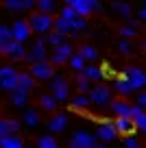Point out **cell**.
<instances>
[{
    "instance_id": "1",
    "label": "cell",
    "mask_w": 146,
    "mask_h": 148,
    "mask_svg": "<svg viewBox=\"0 0 146 148\" xmlns=\"http://www.w3.org/2000/svg\"><path fill=\"white\" fill-rule=\"evenodd\" d=\"M28 24H31L33 33H37V35H48V33L55 28V20L50 18V13H41V11L31 13Z\"/></svg>"
},
{
    "instance_id": "2",
    "label": "cell",
    "mask_w": 146,
    "mask_h": 148,
    "mask_svg": "<svg viewBox=\"0 0 146 148\" xmlns=\"http://www.w3.org/2000/svg\"><path fill=\"white\" fill-rule=\"evenodd\" d=\"M18 70L13 65H0V89L13 92L18 87Z\"/></svg>"
},
{
    "instance_id": "3",
    "label": "cell",
    "mask_w": 146,
    "mask_h": 148,
    "mask_svg": "<svg viewBox=\"0 0 146 148\" xmlns=\"http://www.w3.org/2000/svg\"><path fill=\"white\" fill-rule=\"evenodd\" d=\"M50 92H52V96L57 98L59 102H65V100H70V87H68V79L65 76H52L50 79Z\"/></svg>"
},
{
    "instance_id": "4",
    "label": "cell",
    "mask_w": 146,
    "mask_h": 148,
    "mask_svg": "<svg viewBox=\"0 0 146 148\" xmlns=\"http://www.w3.org/2000/svg\"><path fill=\"white\" fill-rule=\"evenodd\" d=\"M46 44H48V39H44V35H41L39 39L33 44V48L28 50V55H26V61H28V63L48 61V50H46Z\"/></svg>"
},
{
    "instance_id": "5",
    "label": "cell",
    "mask_w": 146,
    "mask_h": 148,
    "mask_svg": "<svg viewBox=\"0 0 146 148\" xmlns=\"http://www.w3.org/2000/svg\"><path fill=\"white\" fill-rule=\"evenodd\" d=\"M28 72L35 76L37 81H48L55 76V63L52 61H39V63H31Z\"/></svg>"
},
{
    "instance_id": "6",
    "label": "cell",
    "mask_w": 146,
    "mask_h": 148,
    "mask_svg": "<svg viewBox=\"0 0 146 148\" xmlns=\"http://www.w3.org/2000/svg\"><path fill=\"white\" fill-rule=\"evenodd\" d=\"M98 144V135L87 133V131H76L70 137V146H79V148H94Z\"/></svg>"
},
{
    "instance_id": "7",
    "label": "cell",
    "mask_w": 146,
    "mask_h": 148,
    "mask_svg": "<svg viewBox=\"0 0 146 148\" xmlns=\"http://www.w3.org/2000/svg\"><path fill=\"white\" fill-rule=\"evenodd\" d=\"M87 94H90L92 102H94V105H98V107L111 105V89L107 87V85H96V87H92Z\"/></svg>"
},
{
    "instance_id": "8",
    "label": "cell",
    "mask_w": 146,
    "mask_h": 148,
    "mask_svg": "<svg viewBox=\"0 0 146 148\" xmlns=\"http://www.w3.org/2000/svg\"><path fill=\"white\" fill-rule=\"evenodd\" d=\"M11 31H13V39L15 42H28V37L33 35V28L31 24H28V20H15L13 24H11Z\"/></svg>"
},
{
    "instance_id": "9",
    "label": "cell",
    "mask_w": 146,
    "mask_h": 148,
    "mask_svg": "<svg viewBox=\"0 0 146 148\" xmlns=\"http://www.w3.org/2000/svg\"><path fill=\"white\" fill-rule=\"evenodd\" d=\"M96 135H98V139H103L105 144H109V142H114L120 133H118V129H116V124H114L111 120H101Z\"/></svg>"
},
{
    "instance_id": "10",
    "label": "cell",
    "mask_w": 146,
    "mask_h": 148,
    "mask_svg": "<svg viewBox=\"0 0 146 148\" xmlns=\"http://www.w3.org/2000/svg\"><path fill=\"white\" fill-rule=\"evenodd\" d=\"M72 55H74V52H72V46H70L68 42H63L61 46H55V52L50 55V61H52L55 65H61V63H68Z\"/></svg>"
},
{
    "instance_id": "11",
    "label": "cell",
    "mask_w": 146,
    "mask_h": 148,
    "mask_svg": "<svg viewBox=\"0 0 146 148\" xmlns=\"http://www.w3.org/2000/svg\"><path fill=\"white\" fill-rule=\"evenodd\" d=\"M48 131H50L52 135H57V133H63L65 131V126H68V113H52L50 116V120H48Z\"/></svg>"
},
{
    "instance_id": "12",
    "label": "cell",
    "mask_w": 146,
    "mask_h": 148,
    "mask_svg": "<svg viewBox=\"0 0 146 148\" xmlns=\"http://www.w3.org/2000/svg\"><path fill=\"white\" fill-rule=\"evenodd\" d=\"M124 76L131 81V85L135 89L146 87V72H144V70H140V68H127V70H124Z\"/></svg>"
},
{
    "instance_id": "13",
    "label": "cell",
    "mask_w": 146,
    "mask_h": 148,
    "mask_svg": "<svg viewBox=\"0 0 146 148\" xmlns=\"http://www.w3.org/2000/svg\"><path fill=\"white\" fill-rule=\"evenodd\" d=\"M26 55H28V50H26V44L24 42H11V46H9V59L11 61H15V63H18V61H26Z\"/></svg>"
},
{
    "instance_id": "14",
    "label": "cell",
    "mask_w": 146,
    "mask_h": 148,
    "mask_svg": "<svg viewBox=\"0 0 146 148\" xmlns=\"http://www.w3.org/2000/svg\"><path fill=\"white\" fill-rule=\"evenodd\" d=\"M13 42V31L7 24H0V55H9V46Z\"/></svg>"
},
{
    "instance_id": "15",
    "label": "cell",
    "mask_w": 146,
    "mask_h": 148,
    "mask_svg": "<svg viewBox=\"0 0 146 148\" xmlns=\"http://www.w3.org/2000/svg\"><path fill=\"white\" fill-rule=\"evenodd\" d=\"M109 109H111V113H114L116 118H131L133 105H129L127 100H111Z\"/></svg>"
},
{
    "instance_id": "16",
    "label": "cell",
    "mask_w": 146,
    "mask_h": 148,
    "mask_svg": "<svg viewBox=\"0 0 146 148\" xmlns=\"http://www.w3.org/2000/svg\"><path fill=\"white\" fill-rule=\"evenodd\" d=\"M22 122L28 126V129H35V126H39L41 122V116H39V111L35 109V107H26L22 113Z\"/></svg>"
},
{
    "instance_id": "17",
    "label": "cell",
    "mask_w": 146,
    "mask_h": 148,
    "mask_svg": "<svg viewBox=\"0 0 146 148\" xmlns=\"http://www.w3.org/2000/svg\"><path fill=\"white\" fill-rule=\"evenodd\" d=\"M114 124H116V129H118V133L124 135V137H127V135H133V131H137L133 118H116Z\"/></svg>"
},
{
    "instance_id": "18",
    "label": "cell",
    "mask_w": 146,
    "mask_h": 148,
    "mask_svg": "<svg viewBox=\"0 0 146 148\" xmlns=\"http://www.w3.org/2000/svg\"><path fill=\"white\" fill-rule=\"evenodd\" d=\"M20 126H22V122H20V120H13V118H9V120H0V137L15 135V133L20 131Z\"/></svg>"
},
{
    "instance_id": "19",
    "label": "cell",
    "mask_w": 146,
    "mask_h": 148,
    "mask_svg": "<svg viewBox=\"0 0 146 148\" xmlns=\"http://www.w3.org/2000/svg\"><path fill=\"white\" fill-rule=\"evenodd\" d=\"M114 89L120 94V96H129V94H133V92H135V87L131 85V81H129L127 76H124V74L120 76V79H116V81H114Z\"/></svg>"
},
{
    "instance_id": "20",
    "label": "cell",
    "mask_w": 146,
    "mask_h": 148,
    "mask_svg": "<svg viewBox=\"0 0 146 148\" xmlns=\"http://www.w3.org/2000/svg\"><path fill=\"white\" fill-rule=\"evenodd\" d=\"M39 107H41V111L55 113L57 107H59V100H57L52 94H41V96H39Z\"/></svg>"
},
{
    "instance_id": "21",
    "label": "cell",
    "mask_w": 146,
    "mask_h": 148,
    "mask_svg": "<svg viewBox=\"0 0 146 148\" xmlns=\"http://www.w3.org/2000/svg\"><path fill=\"white\" fill-rule=\"evenodd\" d=\"M70 105H72V109H87V107L92 105V98H90V94L76 92L72 98H70Z\"/></svg>"
},
{
    "instance_id": "22",
    "label": "cell",
    "mask_w": 146,
    "mask_h": 148,
    "mask_svg": "<svg viewBox=\"0 0 146 148\" xmlns=\"http://www.w3.org/2000/svg\"><path fill=\"white\" fill-rule=\"evenodd\" d=\"M11 105H15V107H20V109H24V107L28 105V92H26V89L15 87L13 92H11Z\"/></svg>"
},
{
    "instance_id": "23",
    "label": "cell",
    "mask_w": 146,
    "mask_h": 148,
    "mask_svg": "<svg viewBox=\"0 0 146 148\" xmlns=\"http://www.w3.org/2000/svg\"><path fill=\"white\" fill-rule=\"evenodd\" d=\"M35 76H33L31 72H20L18 74V87L20 89H26V92H33V87H35Z\"/></svg>"
},
{
    "instance_id": "24",
    "label": "cell",
    "mask_w": 146,
    "mask_h": 148,
    "mask_svg": "<svg viewBox=\"0 0 146 148\" xmlns=\"http://www.w3.org/2000/svg\"><path fill=\"white\" fill-rule=\"evenodd\" d=\"M65 5H70V7H74V9H76V13L79 15H83V18H85V15H90L92 11V7L87 5V0H63Z\"/></svg>"
},
{
    "instance_id": "25",
    "label": "cell",
    "mask_w": 146,
    "mask_h": 148,
    "mask_svg": "<svg viewBox=\"0 0 146 148\" xmlns=\"http://www.w3.org/2000/svg\"><path fill=\"white\" fill-rule=\"evenodd\" d=\"M83 74H85L90 81H103V79H105V68H98V65H85Z\"/></svg>"
},
{
    "instance_id": "26",
    "label": "cell",
    "mask_w": 146,
    "mask_h": 148,
    "mask_svg": "<svg viewBox=\"0 0 146 148\" xmlns=\"http://www.w3.org/2000/svg\"><path fill=\"white\" fill-rule=\"evenodd\" d=\"M0 148H26V144H24L22 137H18V135H7V137H2V142H0Z\"/></svg>"
},
{
    "instance_id": "27",
    "label": "cell",
    "mask_w": 146,
    "mask_h": 148,
    "mask_svg": "<svg viewBox=\"0 0 146 148\" xmlns=\"http://www.w3.org/2000/svg\"><path fill=\"white\" fill-rule=\"evenodd\" d=\"M90 83H92V81L90 79H87V76H85V74H83V72H76V79H74V85H76V92H83V94H87V92H90Z\"/></svg>"
},
{
    "instance_id": "28",
    "label": "cell",
    "mask_w": 146,
    "mask_h": 148,
    "mask_svg": "<svg viewBox=\"0 0 146 148\" xmlns=\"http://www.w3.org/2000/svg\"><path fill=\"white\" fill-rule=\"evenodd\" d=\"M37 148H59V142L55 139V135H41L37 137Z\"/></svg>"
},
{
    "instance_id": "29",
    "label": "cell",
    "mask_w": 146,
    "mask_h": 148,
    "mask_svg": "<svg viewBox=\"0 0 146 148\" xmlns=\"http://www.w3.org/2000/svg\"><path fill=\"white\" fill-rule=\"evenodd\" d=\"M46 39H48V44H50V46H61V44L65 42V33H61V31H57V28H52V31L46 35Z\"/></svg>"
},
{
    "instance_id": "30",
    "label": "cell",
    "mask_w": 146,
    "mask_h": 148,
    "mask_svg": "<svg viewBox=\"0 0 146 148\" xmlns=\"http://www.w3.org/2000/svg\"><path fill=\"white\" fill-rule=\"evenodd\" d=\"M111 7H114V11L120 13L122 18H131V13H133V9L127 5V2H122V0H114V5H111Z\"/></svg>"
},
{
    "instance_id": "31",
    "label": "cell",
    "mask_w": 146,
    "mask_h": 148,
    "mask_svg": "<svg viewBox=\"0 0 146 148\" xmlns=\"http://www.w3.org/2000/svg\"><path fill=\"white\" fill-rule=\"evenodd\" d=\"M68 63H70V68H72L74 72H83V70H85V59H83V55H81V52L72 55Z\"/></svg>"
},
{
    "instance_id": "32",
    "label": "cell",
    "mask_w": 146,
    "mask_h": 148,
    "mask_svg": "<svg viewBox=\"0 0 146 148\" xmlns=\"http://www.w3.org/2000/svg\"><path fill=\"white\" fill-rule=\"evenodd\" d=\"M79 52L83 55V59H85V61H94V59H98V52H96V48H94V46H87V44L79 48Z\"/></svg>"
},
{
    "instance_id": "33",
    "label": "cell",
    "mask_w": 146,
    "mask_h": 148,
    "mask_svg": "<svg viewBox=\"0 0 146 148\" xmlns=\"http://www.w3.org/2000/svg\"><path fill=\"white\" fill-rule=\"evenodd\" d=\"M55 28H57V31H61V33H74L72 31V22L65 20V18H61V15L55 20Z\"/></svg>"
},
{
    "instance_id": "34",
    "label": "cell",
    "mask_w": 146,
    "mask_h": 148,
    "mask_svg": "<svg viewBox=\"0 0 146 148\" xmlns=\"http://www.w3.org/2000/svg\"><path fill=\"white\" fill-rule=\"evenodd\" d=\"M37 9L41 13H52L55 11V0H37Z\"/></svg>"
},
{
    "instance_id": "35",
    "label": "cell",
    "mask_w": 146,
    "mask_h": 148,
    "mask_svg": "<svg viewBox=\"0 0 146 148\" xmlns=\"http://www.w3.org/2000/svg\"><path fill=\"white\" fill-rule=\"evenodd\" d=\"M5 7L9 11H24V0H5Z\"/></svg>"
},
{
    "instance_id": "36",
    "label": "cell",
    "mask_w": 146,
    "mask_h": 148,
    "mask_svg": "<svg viewBox=\"0 0 146 148\" xmlns=\"http://www.w3.org/2000/svg\"><path fill=\"white\" fill-rule=\"evenodd\" d=\"M72 22V31L76 33V31H85V26H87V22H85V18L83 15H76L74 20H70Z\"/></svg>"
},
{
    "instance_id": "37",
    "label": "cell",
    "mask_w": 146,
    "mask_h": 148,
    "mask_svg": "<svg viewBox=\"0 0 146 148\" xmlns=\"http://www.w3.org/2000/svg\"><path fill=\"white\" fill-rule=\"evenodd\" d=\"M59 15H61V18H65V20H74V18H76L79 13H76V9H74V7L65 5L63 9H61V13H59Z\"/></svg>"
},
{
    "instance_id": "38",
    "label": "cell",
    "mask_w": 146,
    "mask_h": 148,
    "mask_svg": "<svg viewBox=\"0 0 146 148\" xmlns=\"http://www.w3.org/2000/svg\"><path fill=\"white\" fill-rule=\"evenodd\" d=\"M133 122H135V129L137 131L146 133V111H144V113H140L137 118H133Z\"/></svg>"
},
{
    "instance_id": "39",
    "label": "cell",
    "mask_w": 146,
    "mask_h": 148,
    "mask_svg": "<svg viewBox=\"0 0 146 148\" xmlns=\"http://www.w3.org/2000/svg\"><path fill=\"white\" fill-rule=\"evenodd\" d=\"M120 35L127 37V39H129V37H135V35H137V28L133 26V24H129V26H122V28H120Z\"/></svg>"
},
{
    "instance_id": "40",
    "label": "cell",
    "mask_w": 146,
    "mask_h": 148,
    "mask_svg": "<svg viewBox=\"0 0 146 148\" xmlns=\"http://www.w3.org/2000/svg\"><path fill=\"white\" fill-rule=\"evenodd\" d=\"M124 148H142V144L137 142L133 135H127V137H124Z\"/></svg>"
},
{
    "instance_id": "41",
    "label": "cell",
    "mask_w": 146,
    "mask_h": 148,
    "mask_svg": "<svg viewBox=\"0 0 146 148\" xmlns=\"http://www.w3.org/2000/svg\"><path fill=\"white\" fill-rule=\"evenodd\" d=\"M118 48H120V52H122V55H129V52H131V44H129V39H127V37H124L122 42L118 44Z\"/></svg>"
},
{
    "instance_id": "42",
    "label": "cell",
    "mask_w": 146,
    "mask_h": 148,
    "mask_svg": "<svg viewBox=\"0 0 146 148\" xmlns=\"http://www.w3.org/2000/svg\"><path fill=\"white\" fill-rule=\"evenodd\" d=\"M37 7V0H24V11H33Z\"/></svg>"
},
{
    "instance_id": "43",
    "label": "cell",
    "mask_w": 146,
    "mask_h": 148,
    "mask_svg": "<svg viewBox=\"0 0 146 148\" xmlns=\"http://www.w3.org/2000/svg\"><path fill=\"white\" fill-rule=\"evenodd\" d=\"M87 5H90L94 11H101L103 9V7H101V0H87Z\"/></svg>"
},
{
    "instance_id": "44",
    "label": "cell",
    "mask_w": 146,
    "mask_h": 148,
    "mask_svg": "<svg viewBox=\"0 0 146 148\" xmlns=\"http://www.w3.org/2000/svg\"><path fill=\"white\" fill-rule=\"evenodd\" d=\"M137 105L146 107V94H137Z\"/></svg>"
},
{
    "instance_id": "45",
    "label": "cell",
    "mask_w": 146,
    "mask_h": 148,
    "mask_svg": "<svg viewBox=\"0 0 146 148\" xmlns=\"http://www.w3.org/2000/svg\"><path fill=\"white\" fill-rule=\"evenodd\" d=\"M140 18L146 22V7H144V9H140Z\"/></svg>"
},
{
    "instance_id": "46",
    "label": "cell",
    "mask_w": 146,
    "mask_h": 148,
    "mask_svg": "<svg viewBox=\"0 0 146 148\" xmlns=\"http://www.w3.org/2000/svg\"><path fill=\"white\" fill-rule=\"evenodd\" d=\"M94 148H109V146H103V144H96Z\"/></svg>"
},
{
    "instance_id": "47",
    "label": "cell",
    "mask_w": 146,
    "mask_h": 148,
    "mask_svg": "<svg viewBox=\"0 0 146 148\" xmlns=\"http://www.w3.org/2000/svg\"><path fill=\"white\" fill-rule=\"evenodd\" d=\"M70 148H79V146H70Z\"/></svg>"
},
{
    "instance_id": "48",
    "label": "cell",
    "mask_w": 146,
    "mask_h": 148,
    "mask_svg": "<svg viewBox=\"0 0 146 148\" xmlns=\"http://www.w3.org/2000/svg\"><path fill=\"white\" fill-rule=\"evenodd\" d=\"M144 7H146V0H144Z\"/></svg>"
}]
</instances>
